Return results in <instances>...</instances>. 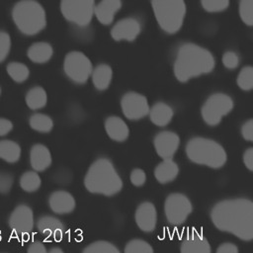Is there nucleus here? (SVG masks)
I'll return each instance as SVG.
<instances>
[{
	"label": "nucleus",
	"mask_w": 253,
	"mask_h": 253,
	"mask_svg": "<svg viewBox=\"0 0 253 253\" xmlns=\"http://www.w3.org/2000/svg\"><path fill=\"white\" fill-rule=\"evenodd\" d=\"M211 220L219 231L243 241L253 239V202L247 198L225 199L211 210Z\"/></svg>",
	"instance_id": "1"
},
{
	"label": "nucleus",
	"mask_w": 253,
	"mask_h": 253,
	"mask_svg": "<svg viewBox=\"0 0 253 253\" xmlns=\"http://www.w3.org/2000/svg\"><path fill=\"white\" fill-rule=\"evenodd\" d=\"M215 66L213 54L206 47L193 42L181 44L173 64L176 79L186 83L195 77L211 73Z\"/></svg>",
	"instance_id": "2"
},
{
	"label": "nucleus",
	"mask_w": 253,
	"mask_h": 253,
	"mask_svg": "<svg viewBox=\"0 0 253 253\" xmlns=\"http://www.w3.org/2000/svg\"><path fill=\"white\" fill-rule=\"evenodd\" d=\"M83 183L89 193L106 197L119 194L124 186L113 162L107 157H100L89 166Z\"/></svg>",
	"instance_id": "3"
},
{
	"label": "nucleus",
	"mask_w": 253,
	"mask_h": 253,
	"mask_svg": "<svg viewBox=\"0 0 253 253\" xmlns=\"http://www.w3.org/2000/svg\"><path fill=\"white\" fill-rule=\"evenodd\" d=\"M185 152L191 162L211 169H220L227 161V154L223 146L208 137H192L186 143Z\"/></svg>",
	"instance_id": "4"
},
{
	"label": "nucleus",
	"mask_w": 253,
	"mask_h": 253,
	"mask_svg": "<svg viewBox=\"0 0 253 253\" xmlns=\"http://www.w3.org/2000/svg\"><path fill=\"white\" fill-rule=\"evenodd\" d=\"M13 21L18 30L26 36H35L46 26L44 8L36 0H20L12 10Z\"/></svg>",
	"instance_id": "5"
},
{
	"label": "nucleus",
	"mask_w": 253,
	"mask_h": 253,
	"mask_svg": "<svg viewBox=\"0 0 253 253\" xmlns=\"http://www.w3.org/2000/svg\"><path fill=\"white\" fill-rule=\"evenodd\" d=\"M152 10L160 29L169 35L178 33L186 17L185 0H151Z\"/></svg>",
	"instance_id": "6"
},
{
	"label": "nucleus",
	"mask_w": 253,
	"mask_h": 253,
	"mask_svg": "<svg viewBox=\"0 0 253 253\" xmlns=\"http://www.w3.org/2000/svg\"><path fill=\"white\" fill-rule=\"evenodd\" d=\"M234 108L233 99L225 93L210 95L201 108L203 121L210 126H216Z\"/></svg>",
	"instance_id": "7"
},
{
	"label": "nucleus",
	"mask_w": 253,
	"mask_h": 253,
	"mask_svg": "<svg viewBox=\"0 0 253 253\" xmlns=\"http://www.w3.org/2000/svg\"><path fill=\"white\" fill-rule=\"evenodd\" d=\"M93 65L90 58L82 51H69L63 60V71L67 78L77 85L85 84L92 73Z\"/></svg>",
	"instance_id": "8"
},
{
	"label": "nucleus",
	"mask_w": 253,
	"mask_h": 253,
	"mask_svg": "<svg viewBox=\"0 0 253 253\" xmlns=\"http://www.w3.org/2000/svg\"><path fill=\"white\" fill-rule=\"evenodd\" d=\"M95 0H61L62 16L77 27L88 26L94 17Z\"/></svg>",
	"instance_id": "9"
},
{
	"label": "nucleus",
	"mask_w": 253,
	"mask_h": 253,
	"mask_svg": "<svg viewBox=\"0 0 253 253\" xmlns=\"http://www.w3.org/2000/svg\"><path fill=\"white\" fill-rule=\"evenodd\" d=\"M193 211L191 200L183 193H171L164 202V214L172 225L183 224Z\"/></svg>",
	"instance_id": "10"
},
{
	"label": "nucleus",
	"mask_w": 253,
	"mask_h": 253,
	"mask_svg": "<svg viewBox=\"0 0 253 253\" xmlns=\"http://www.w3.org/2000/svg\"><path fill=\"white\" fill-rule=\"evenodd\" d=\"M149 108L147 98L134 91L125 93L121 99L122 112L130 121H139L145 118L148 115Z\"/></svg>",
	"instance_id": "11"
},
{
	"label": "nucleus",
	"mask_w": 253,
	"mask_h": 253,
	"mask_svg": "<svg viewBox=\"0 0 253 253\" xmlns=\"http://www.w3.org/2000/svg\"><path fill=\"white\" fill-rule=\"evenodd\" d=\"M11 230L16 235H27L29 234L35 225L33 210L25 204L18 205L11 212L8 219Z\"/></svg>",
	"instance_id": "12"
},
{
	"label": "nucleus",
	"mask_w": 253,
	"mask_h": 253,
	"mask_svg": "<svg viewBox=\"0 0 253 253\" xmlns=\"http://www.w3.org/2000/svg\"><path fill=\"white\" fill-rule=\"evenodd\" d=\"M155 152L162 159L173 158L180 146L179 135L171 130H162L155 134L153 138Z\"/></svg>",
	"instance_id": "13"
},
{
	"label": "nucleus",
	"mask_w": 253,
	"mask_h": 253,
	"mask_svg": "<svg viewBox=\"0 0 253 253\" xmlns=\"http://www.w3.org/2000/svg\"><path fill=\"white\" fill-rule=\"evenodd\" d=\"M140 33L141 24L134 17L121 19L111 29V37L116 42H133Z\"/></svg>",
	"instance_id": "14"
},
{
	"label": "nucleus",
	"mask_w": 253,
	"mask_h": 253,
	"mask_svg": "<svg viewBox=\"0 0 253 253\" xmlns=\"http://www.w3.org/2000/svg\"><path fill=\"white\" fill-rule=\"evenodd\" d=\"M134 221L142 232H152L157 224V211L155 206L151 202L140 203L134 211Z\"/></svg>",
	"instance_id": "15"
},
{
	"label": "nucleus",
	"mask_w": 253,
	"mask_h": 253,
	"mask_svg": "<svg viewBox=\"0 0 253 253\" xmlns=\"http://www.w3.org/2000/svg\"><path fill=\"white\" fill-rule=\"evenodd\" d=\"M39 231L49 240L60 241L63 238L65 225L63 222L53 215H42L37 220Z\"/></svg>",
	"instance_id": "16"
},
{
	"label": "nucleus",
	"mask_w": 253,
	"mask_h": 253,
	"mask_svg": "<svg viewBox=\"0 0 253 253\" xmlns=\"http://www.w3.org/2000/svg\"><path fill=\"white\" fill-rule=\"evenodd\" d=\"M48 206L52 212L63 215L71 213L75 210L76 202L71 193L64 190H57L49 195Z\"/></svg>",
	"instance_id": "17"
},
{
	"label": "nucleus",
	"mask_w": 253,
	"mask_h": 253,
	"mask_svg": "<svg viewBox=\"0 0 253 253\" xmlns=\"http://www.w3.org/2000/svg\"><path fill=\"white\" fill-rule=\"evenodd\" d=\"M122 8V0H100L95 5L94 16L104 26L114 22L116 14Z\"/></svg>",
	"instance_id": "18"
},
{
	"label": "nucleus",
	"mask_w": 253,
	"mask_h": 253,
	"mask_svg": "<svg viewBox=\"0 0 253 253\" xmlns=\"http://www.w3.org/2000/svg\"><path fill=\"white\" fill-rule=\"evenodd\" d=\"M52 163L51 153L47 146L42 143H36L30 150V164L33 170L43 172L50 167Z\"/></svg>",
	"instance_id": "19"
},
{
	"label": "nucleus",
	"mask_w": 253,
	"mask_h": 253,
	"mask_svg": "<svg viewBox=\"0 0 253 253\" xmlns=\"http://www.w3.org/2000/svg\"><path fill=\"white\" fill-rule=\"evenodd\" d=\"M180 251L182 253H211V248L209 240L203 234L193 231L182 240Z\"/></svg>",
	"instance_id": "20"
},
{
	"label": "nucleus",
	"mask_w": 253,
	"mask_h": 253,
	"mask_svg": "<svg viewBox=\"0 0 253 253\" xmlns=\"http://www.w3.org/2000/svg\"><path fill=\"white\" fill-rule=\"evenodd\" d=\"M104 127L107 135L114 141L123 142L129 136V128L126 123L118 116H110L105 120Z\"/></svg>",
	"instance_id": "21"
},
{
	"label": "nucleus",
	"mask_w": 253,
	"mask_h": 253,
	"mask_svg": "<svg viewBox=\"0 0 253 253\" xmlns=\"http://www.w3.org/2000/svg\"><path fill=\"white\" fill-rule=\"evenodd\" d=\"M147 116L154 126L163 127L171 123L174 116V110L167 103L156 102L151 108H149Z\"/></svg>",
	"instance_id": "22"
},
{
	"label": "nucleus",
	"mask_w": 253,
	"mask_h": 253,
	"mask_svg": "<svg viewBox=\"0 0 253 253\" xmlns=\"http://www.w3.org/2000/svg\"><path fill=\"white\" fill-rule=\"evenodd\" d=\"M154 177L160 184H168L173 182L179 174V166L172 159H163L154 168Z\"/></svg>",
	"instance_id": "23"
},
{
	"label": "nucleus",
	"mask_w": 253,
	"mask_h": 253,
	"mask_svg": "<svg viewBox=\"0 0 253 253\" xmlns=\"http://www.w3.org/2000/svg\"><path fill=\"white\" fill-rule=\"evenodd\" d=\"M90 77L95 89L98 91H105L112 83L113 69L107 63H100L93 67Z\"/></svg>",
	"instance_id": "24"
},
{
	"label": "nucleus",
	"mask_w": 253,
	"mask_h": 253,
	"mask_svg": "<svg viewBox=\"0 0 253 253\" xmlns=\"http://www.w3.org/2000/svg\"><path fill=\"white\" fill-rule=\"evenodd\" d=\"M27 55L31 61L38 64H42L50 60L53 55V48L46 42H38L30 45Z\"/></svg>",
	"instance_id": "25"
},
{
	"label": "nucleus",
	"mask_w": 253,
	"mask_h": 253,
	"mask_svg": "<svg viewBox=\"0 0 253 253\" xmlns=\"http://www.w3.org/2000/svg\"><path fill=\"white\" fill-rule=\"evenodd\" d=\"M25 101L27 106L33 110L38 111L46 106L47 94L46 91L41 86L32 87L26 94Z\"/></svg>",
	"instance_id": "26"
},
{
	"label": "nucleus",
	"mask_w": 253,
	"mask_h": 253,
	"mask_svg": "<svg viewBox=\"0 0 253 253\" xmlns=\"http://www.w3.org/2000/svg\"><path fill=\"white\" fill-rule=\"evenodd\" d=\"M21 147L13 140L3 139L0 140V159L7 163H16L21 157Z\"/></svg>",
	"instance_id": "27"
},
{
	"label": "nucleus",
	"mask_w": 253,
	"mask_h": 253,
	"mask_svg": "<svg viewBox=\"0 0 253 253\" xmlns=\"http://www.w3.org/2000/svg\"><path fill=\"white\" fill-rule=\"evenodd\" d=\"M29 124L32 129L41 133H48L53 128L52 119L42 113L33 114L29 119Z\"/></svg>",
	"instance_id": "28"
},
{
	"label": "nucleus",
	"mask_w": 253,
	"mask_h": 253,
	"mask_svg": "<svg viewBox=\"0 0 253 253\" xmlns=\"http://www.w3.org/2000/svg\"><path fill=\"white\" fill-rule=\"evenodd\" d=\"M20 187L27 193H35L42 186V179L37 171H26L19 180Z\"/></svg>",
	"instance_id": "29"
},
{
	"label": "nucleus",
	"mask_w": 253,
	"mask_h": 253,
	"mask_svg": "<svg viewBox=\"0 0 253 253\" xmlns=\"http://www.w3.org/2000/svg\"><path fill=\"white\" fill-rule=\"evenodd\" d=\"M6 70L10 78L17 83L25 82L30 76V69L23 62L12 61L8 63Z\"/></svg>",
	"instance_id": "30"
},
{
	"label": "nucleus",
	"mask_w": 253,
	"mask_h": 253,
	"mask_svg": "<svg viewBox=\"0 0 253 253\" xmlns=\"http://www.w3.org/2000/svg\"><path fill=\"white\" fill-rule=\"evenodd\" d=\"M83 253H120V249L112 242L106 240H97L88 244Z\"/></svg>",
	"instance_id": "31"
},
{
	"label": "nucleus",
	"mask_w": 253,
	"mask_h": 253,
	"mask_svg": "<svg viewBox=\"0 0 253 253\" xmlns=\"http://www.w3.org/2000/svg\"><path fill=\"white\" fill-rule=\"evenodd\" d=\"M236 83L243 91H251L253 89V67L251 65L241 68L237 75Z\"/></svg>",
	"instance_id": "32"
},
{
	"label": "nucleus",
	"mask_w": 253,
	"mask_h": 253,
	"mask_svg": "<svg viewBox=\"0 0 253 253\" xmlns=\"http://www.w3.org/2000/svg\"><path fill=\"white\" fill-rule=\"evenodd\" d=\"M124 252L125 253H153L154 249L147 241L140 238H133L128 242H126Z\"/></svg>",
	"instance_id": "33"
},
{
	"label": "nucleus",
	"mask_w": 253,
	"mask_h": 253,
	"mask_svg": "<svg viewBox=\"0 0 253 253\" xmlns=\"http://www.w3.org/2000/svg\"><path fill=\"white\" fill-rule=\"evenodd\" d=\"M239 16L245 25H253V0L239 1Z\"/></svg>",
	"instance_id": "34"
},
{
	"label": "nucleus",
	"mask_w": 253,
	"mask_h": 253,
	"mask_svg": "<svg viewBox=\"0 0 253 253\" xmlns=\"http://www.w3.org/2000/svg\"><path fill=\"white\" fill-rule=\"evenodd\" d=\"M201 3L207 12L217 13L224 11L228 7L229 0H201Z\"/></svg>",
	"instance_id": "35"
},
{
	"label": "nucleus",
	"mask_w": 253,
	"mask_h": 253,
	"mask_svg": "<svg viewBox=\"0 0 253 253\" xmlns=\"http://www.w3.org/2000/svg\"><path fill=\"white\" fill-rule=\"evenodd\" d=\"M11 49V38L8 33L0 31V63L3 62Z\"/></svg>",
	"instance_id": "36"
},
{
	"label": "nucleus",
	"mask_w": 253,
	"mask_h": 253,
	"mask_svg": "<svg viewBox=\"0 0 253 253\" xmlns=\"http://www.w3.org/2000/svg\"><path fill=\"white\" fill-rule=\"evenodd\" d=\"M222 64L226 69L233 70L238 67L240 63V59L238 54L233 50H227L222 55Z\"/></svg>",
	"instance_id": "37"
},
{
	"label": "nucleus",
	"mask_w": 253,
	"mask_h": 253,
	"mask_svg": "<svg viewBox=\"0 0 253 253\" xmlns=\"http://www.w3.org/2000/svg\"><path fill=\"white\" fill-rule=\"evenodd\" d=\"M129 180L134 187H141L146 182V174L142 169L134 168L130 172Z\"/></svg>",
	"instance_id": "38"
},
{
	"label": "nucleus",
	"mask_w": 253,
	"mask_h": 253,
	"mask_svg": "<svg viewBox=\"0 0 253 253\" xmlns=\"http://www.w3.org/2000/svg\"><path fill=\"white\" fill-rule=\"evenodd\" d=\"M13 176L5 171H0V194H7L13 186Z\"/></svg>",
	"instance_id": "39"
},
{
	"label": "nucleus",
	"mask_w": 253,
	"mask_h": 253,
	"mask_svg": "<svg viewBox=\"0 0 253 253\" xmlns=\"http://www.w3.org/2000/svg\"><path fill=\"white\" fill-rule=\"evenodd\" d=\"M240 133L243 139L246 141H253V120L249 119L243 125L241 126L240 128Z\"/></svg>",
	"instance_id": "40"
},
{
	"label": "nucleus",
	"mask_w": 253,
	"mask_h": 253,
	"mask_svg": "<svg viewBox=\"0 0 253 253\" xmlns=\"http://www.w3.org/2000/svg\"><path fill=\"white\" fill-rule=\"evenodd\" d=\"M239 251L237 245L232 242H223L216 248V253H237Z\"/></svg>",
	"instance_id": "41"
},
{
	"label": "nucleus",
	"mask_w": 253,
	"mask_h": 253,
	"mask_svg": "<svg viewBox=\"0 0 253 253\" xmlns=\"http://www.w3.org/2000/svg\"><path fill=\"white\" fill-rule=\"evenodd\" d=\"M242 160L243 163L245 165V167L249 170V171H253V148L252 147H248L242 156Z\"/></svg>",
	"instance_id": "42"
},
{
	"label": "nucleus",
	"mask_w": 253,
	"mask_h": 253,
	"mask_svg": "<svg viewBox=\"0 0 253 253\" xmlns=\"http://www.w3.org/2000/svg\"><path fill=\"white\" fill-rule=\"evenodd\" d=\"M13 129V124L10 120L0 118V136L7 135Z\"/></svg>",
	"instance_id": "43"
},
{
	"label": "nucleus",
	"mask_w": 253,
	"mask_h": 253,
	"mask_svg": "<svg viewBox=\"0 0 253 253\" xmlns=\"http://www.w3.org/2000/svg\"><path fill=\"white\" fill-rule=\"evenodd\" d=\"M27 252L28 253H45V252H47V249L45 248V246L43 245L42 242L34 241L29 245Z\"/></svg>",
	"instance_id": "44"
},
{
	"label": "nucleus",
	"mask_w": 253,
	"mask_h": 253,
	"mask_svg": "<svg viewBox=\"0 0 253 253\" xmlns=\"http://www.w3.org/2000/svg\"><path fill=\"white\" fill-rule=\"evenodd\" d=\"M49 253H63V250L59 247H52L48 250Z\"/></svg>",
	"instance_id": "45"
},
{
	"label": "nucleus",
	"mask_w": 253,
	"mask_h": 253,
	"mask_svg": "<svg viewBox=\"0 0 253 253\" xmlns=\"http://www.w3.org/2000/svg\"><path fill=\"white\" fill-rule=\"evenodd\" d=\"M0 94H1V88H0Z\"/></svg>",
	"instance_id": "46"
}]
</instances>
